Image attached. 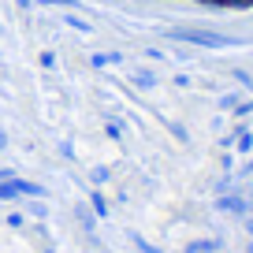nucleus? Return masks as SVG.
I'll use <instances>...</instances> for the list:
<instances>
[{
    "instance_id": "1",
    "label": "nucleus",
    "mask_w": 253,
    "mask_h": 253,
    "mask_svg": "<svg viewBox=\"0 0 253 253\" xmlns=\"http://www.w3.org/2000/svg\"><path fill=\"white\" fill-rule=\"evenodd\" d=\"M198 4H227V8H253V0H198Z\"/></svg>"
}]
</instances>
